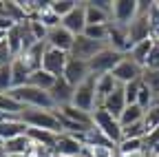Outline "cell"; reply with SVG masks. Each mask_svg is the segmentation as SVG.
<instances>
[{"mask_svg":"<svg viewBox=\"0 0 159 157\" xmlns=\"http://www.w3.org/2000/svg\"><path fill=\"white\" fill-rule=\"evenodd\" d=\"M9 95L13 100H18L25 109H40V111H55V102L51 93L35 89V86H22V89H11Z\"/></svg>","mask_w":159,"mask_h":157,"instance_id":"6da1fadb","label":"cell"},{"mask_svg":"<svg viewBox=\"0 0 159 157\" xmlns=\"http://www.w3.org/2000/svg\"><path fill=\"white\" fill-rule=\"evenodd\" d=\"M20 122H25L29 128H44V131H53V133H62V126H60L55 111L25 109L20 113Z\"/></svg>","mask_w":159,"mask_h":157,"instance_id":"7a4b0ae2","label":"cell"},{"mask_svg":"<svg viewBox=\"0 0 159 157\" xmlns=\"http://www.w3.org/2000/svg\"><path fill=\"white\" fill-rule=\"evenodd\" d=\"M95 82H97V75L91 73L82 84L75 86V93H73V102L71 106L84 111V113H95L97 109V95H95Z\"/></svg>","mask_w":159,"mask_h":157,"instance_id":"3957f363","label":"cell"},{"mask_svg":"<svg viewBox=\"0 0 159 157\" xmlns=\"http://www.w3.org/2000/svg\"><path fill=\"white\" fill-rule=\"evenodd\" d=\"M93 126L102 131L115 146L124 140L119 120H117V117H113V115H111L108 111H104V109H95V113H93Z\"/></svg>","mask_w":159,"mask_h":157,"instance_id":"277c9868","label":"cell"},{"mask_svg":"<svg viewBox=\"0 0 159 157\" xmlns=\"http://www.w3.org/2000/svg\"><path fill=\"white\" fill-rule=\"evenodd\" d=\"M124 53H119V51H115V49H111V47H106L104 51H99L93 60L89 62V69H91V73H95V75H104V73H113V69L124 60Z\"/></svg>","mask_w":159,"mask_h":157,"instance_id":"5b68a950","label":"cell"},{"mask_svg":"<svg viewBox=\"0 0 159 157\" xmlns=\"http://www.w3.org/2000/svg\"><path fill=\"white\" fill-rule=\"evenodd\" d=\"M108 44L104 42H97V40H91V38H86L84 33L82 35H75V42H73V49H71V58H75V60H82V62H91L93 58L104 51Z\"/></svg>","mask_w":159,"mask_h":157,"instance_id":"8992f818","label":"cell"},{"mask_svg":"<svg viewBox=\"0 0 159 157\" xmlns=\"http://www.w3.org/2000/svg\"><path fill=\"white\" fill-rule=\"evenodd\" d=\"M142 75H144V69L139 67L137 62H133L128 55L113 69V77L117 80V84H122V86H126V84H130V82H137V80H142Z\"/></svg>","mask_w":159,"mask_h":157,"instance_id":"52a82bcc","label":"cell"},{"mask_svg":"<svg viewBox=\"0 0 159 157\" xmlns=\"http://www.w3.org/2000/svg\"><path fill=\"white\" fill-rule=\"evenodd\" d=\"M66 62H69V53L49 47L44 51V58H42V71L51 73L53 77H62L64 69H66Z\"/></svg>","mask_w":159,"mask_h":157,"instance_id":"ba28073f","label":"cell"},{"mask_svg":"<svg viewBox=\"0 0 159 157\" xmlns=\"http://www.w3.org/2000/svg\"><path fill=\"white\" fill-rule=\"evenodd\" d=\"M137 18V0H113V22L128 27Z\"/></svg>","mask_w":159,"mask_h":157,"instance_id":"9c48e42d","label":"cell"},{"mask_svg":"<svg viewBox=\"0 0 159 157\" xmlns=\"http://www.w3.org/2000/svg\"><path fill=\"white\" fill-rule=\"evenodd\" d=\"M108 47L128 55L130 49H133V42H130V35H128V27H122V25H115L111 20V31H108Z\"/></svg>","mask_w":159,"mask_h":157,"instance_id":"30bf717a","label":"cell"},{"mask_svg":"<svg viewBox=\"0 0 159 157\" xmlns=\"http://www.w3.org/2000/svg\"><path fill=\"white\" fill-rule=\"evenodd\" d=\"M55 155H64V157H82L84 153V144L77 140V137L69 135V133H60L57 135V142L53 146Z\"/></svg>","mask_w":159,"mask_h":157,"instance_id":"8fae6325","label":"cell"},{"mask_svg":"<svg viewBox=\"0 0 159 157\" xmlns=\"http://www.w3.org/2000/svg\"><path fill=\"white\" fill-rule=\"evenodd\" d=\"M62 27L69 29L73 35H82L86 31V2H77V7L66 16L62 18Z\"/></svg>","mask_w":159,"mask_h":157,"instance_id":"7c38bea8","label":"cell"},{"mask_svg":"<svg viewBox=\"0 0 159 157\" xmlns=\"http://www.w3.org/2000/svg\"><path fill=\"white\" fill-rule=\"evenodd\" d=\"M91 75V69H89V62H82V60H75V58L69 55V62H66V69H64V80L75 89L77 84H82L86 77Z\"/></svg>","mask_w":159,"mask_h":157,"instance_id":"4fadbf2b","label":"cell"},{"mask_svg":"<svg viewBox=\"0 0 159 157\" xmlns=\"http://www.w3.org/2000/svg\"><path fill=\"white\" fill-rule=\"evenodd\" d=\"M73 42H75V35H73L69 29H64L62 25L55 27V29H51V31H49V35H47V44H49V47H53V49L64 51V53H71Z\"/></svg>","mask_w":159,"mask_h":157,"instance_id":"5bb4252c","label":"cell"},{"mask_svg":"<svg viewBox=\"0 0 159 157\" xmlns=\"http://www.w3.org/2000/svg\"><path fill=\"white\" fill-rule=\"evenodd\" d=\"M49 93H51L53 102H55V109H62V106H69V104L73 102V93H75V89L64 80V77H57L55 86H53Z\"/></svg>","mask_w":159,"mask_h":157,"instance_id":"9a60e30c","label":"cell"},{"mask_svg":"<svg viewBox=\"0 0 159 157\" xmlns=\"http://www.w3.org/2000/svg\"><path fill=\"white\" fill-rule=\"evenodd\" d=\"M49 49V44L47 42H38V44H33L29 51H25L22 55H20V60H22V64L33 73V71H40L42 69V58H44V51Z\"/></svg>","mask_w":159,"mask_h":157,"instance_id":"2e32d148","label":"cell"},{"mask_svg":"<svg viewBox=\"0 0 159 157\" xmlns=\"http://www.w3.org/2000/svg\"><path fill=\"white\" fill-rule=\"evenodd\" d=\"M122 84H117V80L113 77V73H104V75H97V82H95V95H97V109H102L104 100Z\"/></svg>","mask_w":159,"mask_h":157,"instance_id":"e0dca14e","label":"cell"},{"mask_svg":"<svg viewBox=\"0 0 159 157\" xmlns=\"http://www.w3.org/2000/svg\"><path fill=\"white\" fill-rule=\"evenodd\" d=\"M128 35H130V42L133 47L144 42V40H150V27H148V16H137L135 20L128 25Z\"/></svg>","mask_w":159,"mask_h":157,"instance_id":"ac0fdd59","label":"cell"},{"mask_svg":"<svg viewBox=\"0 0 159 157\" xmlns=\"http://www.w3.org/2000/svg\"><path fill=\"white\" fill-rule=\"evenodd\" d=\"M128 104H126V95H124V86H117L106 100H104V104H102V109L104 111H108L113 117H117L119 120V115L124 113V109H126Z\"/></svg>","mask_w":159,"mask_h":157,"instance_id":"d6986e66","label":"cell"},{"mask_svg":"<svg viewBox=\"0 0 159 157\" xmlns=\"http://www.w3.org/2000/svg\"><path fill=\"white\" fill-rule=\"evenodd\" d=\"M2 148H5L7 155H31L33 142H31V137L25 133V135L13 137V140H7V142L2 144Z\"/></svg>","mask_w":159,"mask_h":157,"instance_id":"ffe728a7","label":"cell"},{"mask_svg":"<svg viewBox=\"0 0 159 157\" xmlns=\"http://www.w3.org/2000/svg\"><path fill=\"white\" fill-rule=\"evenodd\" d=\"M60 113H62L66 120H71L73 124H80L82 128H93V113H84V111H80L75 106H62V109H57Z\"/></svg>","mask_w":159,"mask_h":157,"instance_id":"44dd1931","label":"cell"},{"mask_svg":"<svg viewBox=\"0 0 159 157\" xmlns=\"http://www.w3.org/2000/svg\"><path fill=\"white\" fill-rule=\"evenodd\" d=\"M27 135L31 137V142L33 144H40V146H47L53 150L55 142H57V135L60 133H53V131H44V128H29Z\"/></svg>","mask_w":159,"mask_h":157,"instance_id":"7402d4cb","label":"cell"},{"mask_svg":"<svg viewBox=\"0 0 159 157\" xmlns=\"http://www.w3.org/2000/svg\"><path fill=\"white\" fill-rule=\"evenodd\" d=\"M29 131V126L25 122H20V120H13V122H2L0 124V140H2V144L7 140H13V137L18 135H25Z\"/></svg>","mask_w":159,"mask_h":157,"instance_id":"603a6c76","label":"cell"},{"mask_svg":"<svg viewBox=\"0 0 159 157\" xmlns=\"http://www.w3.org/2000/svg\"><path fill=\"white\" fill-rule=\"evenodd\" d=\"M55 82H57V77H53L51 73H47V71H33L31 75H29V86H35V89H42V91H51L53 86H55Z\"/></svg>","mask_w":159,"mask_h":157,"instance_id":"cb8c5ba5","label":"cell"},{"mask_svg":"<svg viewBox=\"0 0 159 157\" xmlns=\"http://www.w3.org/2000/svg\"><path fill=\"white\" fill-rule=\"evenodd\" d=\"M11 75H13V89H22V86L29 84L31 71L22 64V60H20V58H16V60L11 62Z\"/></svg>","mask_w":159,"mask_h":157,"instance_id":"d4e9b609","label":"cell"},{"mask_svg":"<svg viewBox=\"0 0 159 157\" xmlns=\"http://www.w3.org/2000/svg\"><path fill=\"white\" fill-rule=\"evenodd\" d=\"M152 40H144V42H139V44H135L133 49H130V53H128V58L133 62H137L139 67H146V60H148V55H150V49H152Z\"/></svg>","mask_w":159,"mask_h":157,"instance_id":"484cf974","label":"cell"},{"mask_svg":"<svg viewBox=\"0 0 159 157\" xmlns=\"http://www.w3.org/2000/svg\"><path fill=\"white\" fill-rule=\"evenodd\" d=\"M144 113H146V111L139 106V104H128V106L124 109V113L119 115V124H122V128L142 122V120H144Z\"/></svg>","mask_w":159,"mask_h":157,"instance_id":"4316f807","label":"cell"},{"mask_svg":"<svg viewBox=\"0 0 159 157\" xmlns=\"http://www.w3.org/2000/svg\"><path fill=\"white\" fill-rule=\"evenodd\" d=\"M33 20H40V22H42V25H44V27H47L49 31L62 25V20H60V18H57V16H55V13L51 11V0H49V2H44V7L38 11V16L33 18Z\"/></svg>","mask_w":159,"mask_h":157,"instance_id":"83f0119b","label":"cell"},{"mask_svg":"<svg viewBox=\"0 0 159 157\" xmlns=\"http://www.w3.org/2000/svg\"><path fill=\"white\" fill-rule=\"evenodd\" d=\"M113 18L108 13H104L102 9H97L95 5H91V0H86V25H108Z\"/></svg>","mask_w":159,"mask_h":157,"instance_id":"f1b7e54d","label":"cell"},{"mask_svg":"<svg viewBox=\"0 0 159 157\" xmlns=\"http://www.w3.org/2000/svg\"><path fill=\"white\" fill-rule=\"evenodd\" d=\"M25 111V106L20 104L18 100H13V97L9 93H0V113H9V115H20Z\"/></svg>","mask_w":159,"mask_h":157,"instance_id":"f546056e","label":"cell"},{"mask_svg":"<svg viewBox=\"0 0 159 157\" xmlns=\"http://www.w3.org/2000/svg\"><path fill=\"white\" fill-rule=\"evenodd\" d=\"M108 31H111V22L108 25H91V27H86L84 35L91 38V40H97V42L108 44Z\"/></svg>","mask_w":159,"mask_h":157,"instance_id":"4dcf8cb0","label":"cell"},{"mask_svg":"<svg viewBox=\"0 0 159 157\" xmlns=\"http://www.w3.org/2000/svg\"><path fill=\"white\" fill-rule=\"evenodd\" d=\"M122 135H124V140H146V135H148V128L142 122H137V124H130V126H124L122 128Z\"/></svg>","mask_w":159,"mask_h":157,"instance_id":"1f68e13d","label":"cell"},{"mask_svg":"<svg viewBox=\"0 0 159 157\" xmlns=\"http://www.w3.org/2000/svg\"><path fill=\"white\" fill-rule=\"evenodd\" d=\"M77 7V0H51V11L62 20Z\"/></svg>","mask_w":159,"mask_h":157,"instance_id":"d6a6232c","label":"cell"},{"mask_svg":"<svg viewBox=\"0 0 159 157\" xmlns=\"http://www.w3.org/2000/svg\"><path fill=\"white\" fill-rule=\"evenodd\" d=\"M5 40H7V44H9V49H11V53H13L16 58L22 55V38H20V29H18V25H16L11 31H7Z\"/></svg>","mask_w":159,"mask_h":157,"instance_id":"836d02e7","label":"cell"},{"mask_svg":"<svg viewBox=\"0 0 159 157\" xmlns=\"http://www.w3.org/2000/svg\"><path fill=\"white\" fill-rule=\"evenodd\" d=\"M119 155H130V153H146L144 140H122L117 144Z\"/></svg>","mask_w":159,"mask_h":157,"instance_id":"e575fe53","label":"cell"},{"mask_svg":"<svg viewBox=\"0 0 159 157\" xmlns=\"http://www.w3.org/2000/svg\"><path fill=\"white\" fill-rule=\"evenodd\" d=\"M144 124H146L148 133H152V131L159 128V100H157L150 109H146V113H144Z\"/></svg>","mask_w":159,"mask_h":157,"instance_id":"d590c367","label":"cell"},{"mask_svg":"<svg viewBox=\"0 0 159 157\" xmlns=\"http://www.w3.org/2000/svg\"><path fill=\"white\" fill-rule=\"evenodd\" d=\"M142 82L152 91V95L159 100V71H150V69H144V75H142Z\"/></svg>","mask_w":159,"mask_h":157,"instance_id":"8d00e7d4","label":"cell"},{"mask_svg":"<svg viewBox=\"0 0 159 157\" xmlns=\"http://www.w3.org/2000/svg\"><path fill=\"white\" fill-rule=\"evenodd\" d=\"M148 27H150V40L155 44H159V9H157V2L152 5V9L148 13Z\"/></svg>","mask_w":159,"mask_h":157,"instance_id":"74e56055","label":"cell"},{"mask_svg":"<svg viewBox=\"0 0 159 157\" xmlns=\"http://www.w3.org/2000/svg\"><path fill=\"white\" fill-rule=\"evenodd\" d=\"M13 89V75H11V64L0 67V93H9Z\"/></svg>","mask_w":159,"mask_h":157,"instance_id":"f35d334b","label":"cell"},{"mask_svg":"<svg viewBox=\"0 0 159 157\" xmlns=\"http://www.w3.org/2000/svg\"><path fill=\"white\" fill-rule=\"evenodd\" d=\"M139 89H142V80L137 82H130L124 86V95H126V104H137V95H139Z\"/></svg>","mask_w":159,"mask_h":157,"instance_id":"ab89813d","label":"cell"},{"mask_svg":"<svg viewBox=\"0 0 159 157\" xmlns=\"http://www.w3.org/2000/svg\"><path fill=\"white\" fill-rule=\"evenodd\" d=\"M16 60V55L11 53V49H9V44H7V40L2 38L0 40V67H7V64H11Z\"/></svg>","mask_w":159,"mask_h":157,"instance_id":"60d3db41","label":"cell"},{"mask_svg":"<svg viewBox=\"0 0 159 157\" xmlns=\"http://www.w3.org/2000/svg\"><path fill=\"white\" fill-rule=\"evenodd\" d=\"M144 69H150V71H159V44H152L150 49V55L146 60V67Z\"/></svg>","mask_w":159,"mask_h":157,"instance_id":"b9f144b4","label":"cell"},{"mask_svg":"<svg viewBox=\"0 0 159 157\" xmlns=\"http://www.w3.org/2000/svg\"><path fill=\"white\" fill-rule=\"evenodd\" d=\"M0 18H7V2L0 0Z\"/></svg>","mask_w":159,"mask_h":157,"instance_id":"7bdbcfd3","label":"cell"},{"mask_svg":"<svg viewBox=\"0 0 159 157\" xmlns=\"http://www.w3.org/2000/svg\"><path fill=\"white\" fill-rule=\"evenodd\" d=\"M0 157H7V153H5V148L0 146Z\"/></svg>","mask_w":159,"mask_h":157,"instance_id":"ee69618b","label":"cell"},{"mask_svg":"<svg viewBox=\"0 0 159 157\" xmlns=\"http://www.w3.org/2000/svg\"><path fill=\"white\" fill-rule=\"evenodd\" d=\"M7 157H31V155H7Z\"/></svg>","mask_w":159,"mask_h":157,"instance_id":"f6af8a7d","label":"cell"},{"mask_svg":"<svg viewBox=\"0 0 159 157\" xmlns=\"http://www.w3.org/2000/svg\"><path fill=\"white\" fill-rule=\"evenodd\" d=\"M155 153H159V146H157V148H155V150H152V155H155Z\"/></svg>","mask_w":159,"mask_h":157,"instance_id":"bcb514c9","label":"cell"},{"mask_svg":"<svg viewBox=\"0 0 159 157\" xmlns=\"http://www.w3.org/2000/svg\"><path fill=\"white\" fill-rule=\"evenodd\" d=\"M150 157H159V153H155V155H150Z\"/></svg>","mask_w":159,"mask_h":157,"instance_id":"7dc6e473","label":"cell"},{"mask_svg":"<svg viewBox=\"0 0 159 157\" xmlns=\"http://www.w3.org/2000/svg\"><path fill=\"white\" fill-rule=\"evenodd\" d=\"M53 157H64V155H53Z\"/></svg>","mask_w":159,"mask_h":157,"instance_id":"c3c4849f","label":"cell"},{"mask_svg":"<svg viewBox=\"0 0 159 157\" xmlns=\"http://www.w3.org/2000/svg\"><path fill=\"white\" fill-rule=\"evenodd\" d=\"M157 9H159V2H157Z\"/></svg>","mask_w":159,"mask_h":157,"instance_id":"681fc988","label":"cell"}]
</instances>
